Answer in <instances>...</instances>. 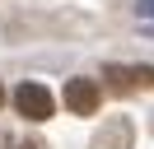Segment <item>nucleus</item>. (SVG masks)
I'll use <instances>...</instances> for the list:
<instances>
[{
    "instance_id": "obj_1",
    "label": "nucleus",
    "mask_w": 154,
    "mask_h": 149,
    "mask_svg": "<svg viewBox=\"0 0 154 149\" xmlns=\"http://www.w3.org/2000/svg\"><path fill=\"white\" fill-rule=\"evenodd\" d=\"M112 93H135V89H154V65H107L103 70Z\"/></svg>"
},
{
    "instance_id": "obj_5",
    "label": "nucleus",
    "mask_w": 154,
    "mask_h": 149,
    "mask_svg": "<svg viewBox=\"0 0 154 149\" xmlns=\"http://www.w3.org/2000/svg\"><path fill=\"white\" fill-rule=\"evenodd\" d=\"M0 107H5V84H0Z\"/></svg>"
},
{
    "instance_id": "obj_3",
    "label": "nucleus",
    "mask_w": 154,
    "mask_h": 149,
    "mask_svg": "<svg viewBox=\"0 0 154 149\" xmlns=\"http://www.w3.org/2000/svg\"><path fill=\"white\" fill-rule=\"evenodd\" d=\"M98 102H103V89H98L94 79H70L66 84V107L75 112V117H94Z\"/></svg>"
},
{
    "instance_id": "obj_4",
    "label": "nucleus",
    "mask_w": 154,
    "mask_h": 149,
    "mask_svg": "<svg viewBox=\"0 0 154 149\" xmlns=\"http://www.w3.org/2000/svg\"><path fill=\"white\" fill-rule=\"evenodd\" d=\"M0 149H47L42 140H33V135H14V140H5Z\"/></svg>"
},
{
    "instance_id": "obj_2",
    "label": "nucleus",
    "mask_w": 154,
    "mask_h": 149,
    "mask_svg": "<svg viewBox=\"0 0 154 149\" xmlns=\"http://www.w3.org/2000/svg\"><path fill=\"white\" fill-rule=\"evenodd\" d=\"M14 107L28 121H47L51 112H56V98H51L42 84H19V89H14Z\"/></svg>"
}]
</instances>
